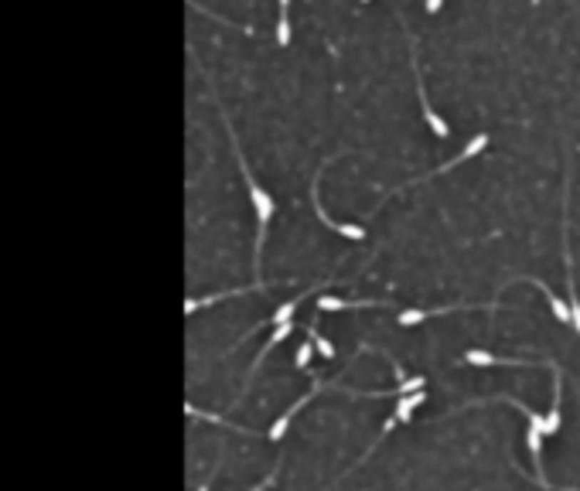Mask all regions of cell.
Segmentation results:
<instances>
[{
  "label": "cell",
  "mask_w": 580,
  "mask_h": 491,
  "mask_svg": "<svg viewBox=\"0 0 580 491\" xmlns=\"http://www.w3.org/2000/svg\"><path fill=\"white\" fill-rule=\"evenodd\" d=\"M461 304H451V307H427V310H403L400 314V324L403 328H409V324H424L430 321V318H437V314H451V310H457Z\"/></svg>",
  "instance_id": "cell-3"
},
{
  "label": "cell",
  "mask_w": 580,
  "mask_h": 491,
  "mask_svg": "<svg viewBox=\"0 0 580 491\" xmlns=\"http://www.w3.org/2000/svg\"><path fill=\"white\" fill-rule=\"evenodd\" d=\"M382 300H342V297H331L325 293L321 300H317V310H342V307H376Z\"/></svg>",
  "instance_id": "cell-5"
},
{
  "label": "cell",
  "mask_w": 580,
  "mask_h": 491,
  "mask_svg": "<svg viewBox=\"0 0 580 491\" xmlns=\"http://www.w3.org/2000/svg\"><path fill=\"white\" fill-rule=\"evenodd\" d=\"M464 362L468 365H533V362H526V358H499V355H488L482 348H471L464 355Z\"/></svg>",
  "instance_id": "cell-2"
},
{
  "label": "cell",
  "mask_w": 580,
  "mask_h": 491,
  "mask_svg": "<svg viewBox=\"0 0 580 491\" xmlns=\"http://www.w3.org/2000/svg\"><path fill=\"white\" fill-rule=\"evenodd\" d=\"M560 491H577V488H560Z\"/></svg>",
  "instance_id": "cell-13"
},
{
  "label": "cell",
  "mask_w": 580,
  "mask_h": 491,
  "mask_svg": "<svg viewBox=\"0 0 580 491\" xmlns=\"http://www.w3.org/2000/svg\"><path fill=\"white\" fill-rule=\"evenodd\" d=\"M307 338H311V341H314V348H317V352L325 355V358H335V355H338V352H335V345H331L328 338H321V335H317V324H311V328H307Z\"/></svg>",
  "instance_id": "cell-8"
},
{
  "label": "cell",
  "mask_w": 580,
  "mask_h": 491,
  "mask_svg": "<svg viewBox=\"0 0 580 491\" xmlns=\"http://www.w3.org/2000/svg\"><path fill=\"white\" fill-rule=\"evenodd\" d=\"M222 113V123H225V130H229V137H233V151H235V161H239V171H243V178H246V188H250V198H253V208H256V222H260V229H256V256H253V273H260V249H263V236H267V222L273 218V212H277V201L270 198L267 191L256 184V178H253V171L250 164H246V157H243V151H239V140H235L233 133V126H229V113L219 106Z\"/></svg>",
  "instance_id": "cell-1"
},
{
  "label": "cell",
  "mask_w": 580,
  "mask_h": 491,
  "mask_svg": "<svg viewBox=\"0 0 580 491\" xmlns=\"http://www.w3.org/2000/svg\"><path fill=\"white\" fill-rule=\"evenodd\" d=\"M362 4H369V0H362Z\"/></svg>",
  "instance_id": "cell-14"
},
{
  "label": "cell",
  "mask_w": 580,
  "mask_h": 491,
  "mask_svg": "<svg viewBox=\"0 0 580 491\" xmlns=\"http://www.w3.org/2000/svg\"><path fill=\"white\" fill-rule=\"evenodd\" d=\"M300 300H304V297H294V300H287V304H283L280 310L270 318V324H277V328H280V324H287V321H290V314H294V310L300 307Z\"/></svg>",
  "instance_id": "cell-9"
},
{
  "label": "cell",
  "mask_w": 580,
  "mask_h": 491,
  "mask_svg": "<svg viewBox=\"0 0 580 491\" xmlns=\"http://www.w3.org/2000/svg\"><path fill=\"white\" fill-rule=\"evenodd\" d=\"M270 481H277V471H273V475H270L267 481H263V485H256V488H250V491H267V485H270Z\"/></svg>",
  "instance_id": "cell-12"
},
{
  "label": "cell",
  "mask_w": 580,
  "mask_h": 491,
  "mask_svg": "<svg viewBox=\"0 0 580 491\" xmlns=\"http://www.w3.org/2000/svg\"><path fill=\"white\" fill-rule=\"evenodd\" d=\"M440 4H444V0H427V4H424V7H427V14H437V11H440Z\"/></svg>",
  "instance_id": "cell-11"
},
{
  "label": "cell",
  "mask_w": 580,
  "mask_h": 491,
  "mask_svg": "<svg viewBox=\"0 0 580 491\" xmlns=\"http://www.w3.org/2000/svg\"><path fill=\"white\" fill-rule=\"evenodd\" d=\"M277 45H290V0H280V21H277Z\"/></svg>",
  "instance_id": "cell-6"
},
{
  "label": "cell",
  "mask_w": 580,
  "mask_h": 491,
  "mask_svg": "<svg viewBox=\"0 0 580 491\" xmlns=\"http://www.w3.org/2000/svg\"><path fill=\"white\" fill-rule=\"evenodd\" d=\"M424 375H413V379H403V383L396 385V389H390V393H369V396H407V393H417V389H424Z\"/></svg>",
  "instance_id": "cell-7"
},
{
  "label": "cell",
  "mask_w": 580,
  "mask_h": 491,
  "mask_svg": "<svg viewBox=\"0 0 580 491\" xmlns=\"http://www.w3.org/2000/svg\"><path fill=\"white\" fill-rule=\"evenodd\" d=\"M311 358H314V341H304L297 348V368H307L311 365Z\"/></svg>",
  "instance_id": "cell-10"
},
{
  "label": "cell",
  "mask_w": 580,
  "mask_h": 491,
  "mask_svg": "<svg viewBox=\"0 0 580 491\" xmlns=\"http://www.w3.org/2000/svg\"><path fill=\"white\" fill-rule=\"evenodd\" d=\"M420 403H424V389L400 396V403H396V420H400V423H409V420H413V410H417Z\"/></svg>",
  "instance_id": "cell-4"
}]
</instances>
